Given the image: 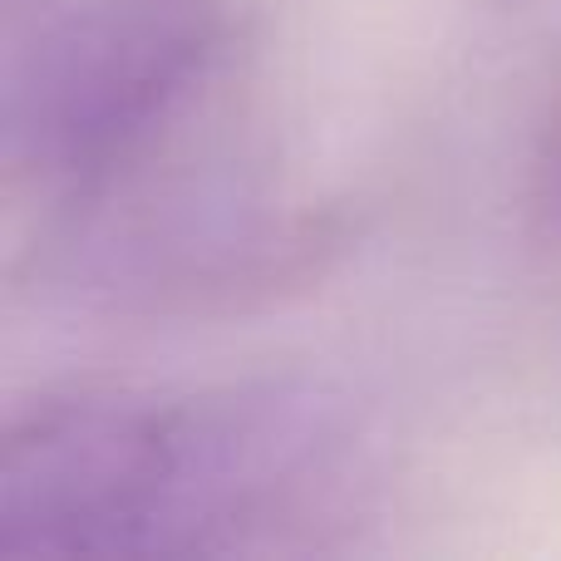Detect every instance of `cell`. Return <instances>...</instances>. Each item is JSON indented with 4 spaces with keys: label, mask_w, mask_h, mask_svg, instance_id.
I'll use <instances>...</instances> for the list:
<instances>
[{
    "label": "cell",
    "mask_w": 561,
    "mask_h": 561,
    "mask_svg": "<svg viewBox=\"0 0 561 561\" xmlns=\"http://www.w3.org/2000/svg\"><path fill=\"white\" fill-rule=\"evenodd\" d=\"M242 478L232 389L45 399L0 438V557L222 552L242 513Z\"/></svg>",
    "instance_id": "1"
},
{
    "label": "cell",
    "mask_w": 561,
    "mask_h": 561,
    "mask_svg": "<svg viewBox=\"0 0 561 561\" xmlns=\"http://www.w3.org/2000/svg\"><path fill=\"white\" fill-rule=\"evenodd\" d=\"M222 0H75L5 69V163L69 197L187 114L222 59Z\"/></svg>",
    "instance_id": "2"
},
{
    "label": "cell",
    "mask_w": 561,
    "mask_h": 561,
    "mask_svg": "<svg viewBox=\"0 0 561 561\" xmlns=\"http://www.w3.org/2000/svg\"><path fill=\"white\" fill-rule=\"evenodd\" d=\"M69 237L79 290L124 310H217L272 296L316 272L335 247V217L262 183L247 163H193L148 178L118 168L75 197Z\"/></svg>",
    "instance_id": "3"
},
{
    "label": "cell",
    "mask_w": 561,
    "mask_h": 561,
    "mask_svg": "<svg viewBox=\"0 0 561 561\" xmlns=\"http://www.w3.org/2000/svg\"><path fill=\"white\" fill-rule=\"evenodd\" d=\"M527 222H533L537 247L561 272V84L547 99V118L537 128L533 173H527Z\"/></svg>",
    "instance_id": "4"
}]
</instances>
